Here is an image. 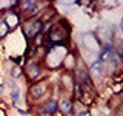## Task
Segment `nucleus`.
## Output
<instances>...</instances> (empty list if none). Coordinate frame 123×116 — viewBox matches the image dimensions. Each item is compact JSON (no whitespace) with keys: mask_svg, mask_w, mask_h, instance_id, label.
Listing matches in <instances>:
<instances>
[{"mask_svg":"<svg viewBox=\"0 0 123 116\" xmlns=\"http://www.w3.org/2000/svg\"><path fill=\"white\" fill-rule=\"evenodd\" d=\"M77 76H79L80 79L83 80V82H86V84H91V79H89V76H88V73L85 71V70H79V73H77Z\"/></svg>","mask_w":123,"mask_h":116,"instance_id":"obj_4","label":"nucleus"},{"mask_svg":"<svg viewBox=\"0 0 123 116\" xmlns=\"http://www.w3.org/2000/svg\"><path fill=\"white\" fill-rule=\"evenodd\" d=\"M122 116H123V111H122Z\"/></svg>","mask_w":123,"mask_h":116,"instance_id":"obj_7","label":"nucleus"},{"mask_svg":"<svg viewBox=\"0 0 123 116\" xmlns=\"http://www.w3.org/2000/svg\"><path fill=\"white\" fill-rule=\"evenodd\" d=\"M74 88H75V94H77V98H82L83 93H82V88H80V85H79V84H75V85H74Z\"/></svg>","mask_w":123,"mask_h":116,"instance_id":"obj_5","label":"nucleus"},{"mask_svg":"<svg viewBox=\"0 0 123 116\" xmlns=\"http://www.w3.org/2000/svg\"><path fill=\"white\" fill-rule=\"evenodd\" d=\"M59 108L63 111V113H69V111H71V102L66 101V99H62L60 104H59Z\"/></svg>","mask_w":123,"mask_h":116,"instance_id":"obj_2","label":"nucleus"},{"mask_svg":"<svg viewBox=\"0 0 123 116\" xmlns=\"http://www.w3.org/2000/svg\"><path fill=\"white\" fill-rule=\"evenodd\" d=\"M80 116H89V113H88V111H83V113H80Z\"/></svg>","mask_w":123,"mask_h":116,"instance_id":"obj_6","label":"nucleus"},{"mask_svg":"<svg viewBox=\"0 0 123 116\" xmlns=\"http://www.w3.org/2000/svg\"><path fill=\"white\" fill-rule=\"evenodd\" d=\"M57 107H59V104H57L55 101H49L45 105H42L38 111H42V113H54V111L57 110Z\"/></svg>","mask_w":123,"mask_h":116,"instance_id":"obj_1","label":"nucleus"},{"mask_svg":"<svg viewBox=\"0 0 123 116\" xmlns=\"http://www.w3.org/2000/svg\"><path fill=\"white\" fill-rule=\"evenodd\" d=\"M43 93V87L42 85H32V88H31V96H34V98H38V96Z\"/></svg>","mask_w":123,"mask_h":116,"instance_id":"obj_3","label":"nucleus"}]
</instances>
